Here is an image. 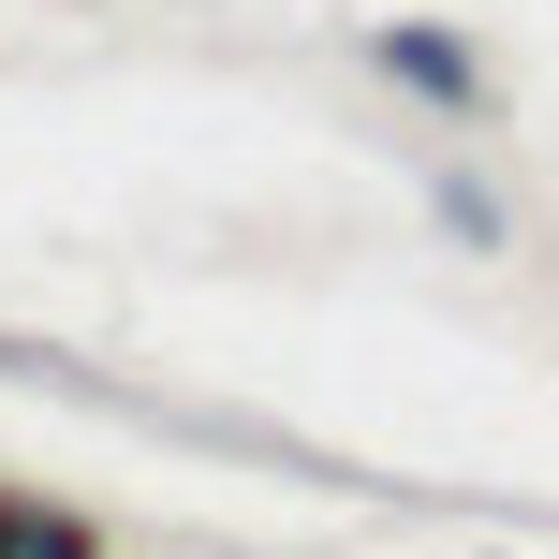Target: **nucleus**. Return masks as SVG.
<instances>
[]
</instances>
